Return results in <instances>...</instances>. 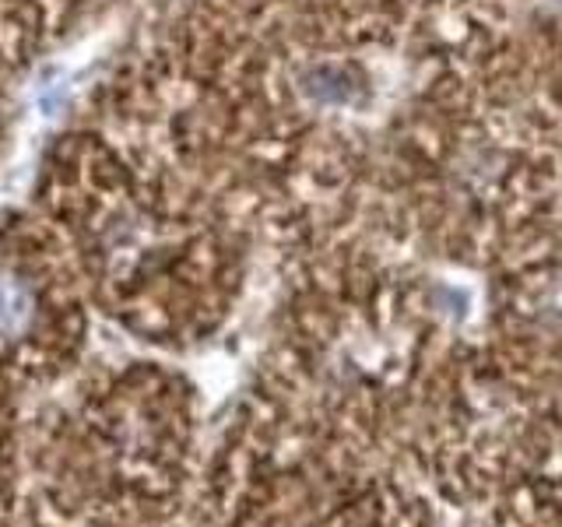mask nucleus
Listing matches in <instances>:
<instances>
[{"label": "nucleus", "instance_id": "f257e3e1", "mask_svg": "<svg viewBox=\"0 0 562 527\" xmlns=\"http://www.w3.org/2000/svg\"><path fill=\"white\" fill-rule=\"evenodd\" d=\"M40 313L35 281L11 264H0V345L25 341L40 324Z\"/></svg>", "mask_w": 562, "mask_h": 527}]
</instances>
